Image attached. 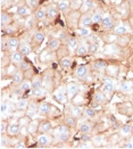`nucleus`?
<instances>
[{
  "label": "nucleus",
  "mask_w": 133,
  "mask_h": 149,
  "mask_svg": "<svg viewBox=\"0 0 133 149\" xmlns=\"http://www.w3.org/2000/svg\"><path fill=\"white\" fill-rule=\"evenodd\" d=\"M70 126L67 125H59L56 130H55V137L57 138L59 141H67L70 138Z\"/></svg>",
  "instance_id": "obj_1"
},
{
  "label": "nucleus",
  "mask_w": 133,
  "mask_h": 149,
  "mask_svg": "<svg viewBox=\"0 0 133 149\" xmlns=\"http://www.w3.org/2000/svg\"><path fill=\"white\" fill-rule=\"evenodd\" d=\"M66 93L68 96V99H73L76 95L80 93V87L76 83H68L66 86Z\"/></svg>",
  "instance_id": "obj_2"
},
{
  "label": "nucleus",
  "mask_w": 133,
  "mask_h": 149,
  "mask_svg": "<svg viewBox=\"0 0 133 149\" xmlns=\"http://www.w3.org/2000/svg\"><path fill=\"white\" fill-rule=\"evenodd\" d=\"M93 7V0H83L80 6V13L81 14H88Z\"/></svg>",
  "instance_id": "obj_3"
},
{
  "label": "nucleus",
  "mask_w": 133,
  "mask_h": 149,
  "mask_svg": "<svg viewBox=\"0 0 133 149\" xmlns=\"http://www.w3.org/2000/svg\"><path fill=\"white\" fill-rule=\"evenodd\" d=\"M7 48L13 51H16V50L19 48L21 46V42H19V39L18 38H9L7 40Z\"/></svg>",
  "instance_id": "obj_4"
},
{
  "label": "nucleus",
  "mask_w": 133,
  "mask_h": 149,
  "mask_svg": "<svg viewBox=\"0 0 133 149\" xmlns=\"http://www.w3.org/2000/svg\"><path fill=\"white\" fill-rule=\"evenodd\" d=\"M101 25H102V27H104V29H106V30H113V29L115 27V25H114V21H113V18H111V16H110V15H105V16L102 17Z\"/></svg>",
  "instance_id": "obj_5"
},
{
  "label": "nucleus",
  "mask_w": 133,
  "mask_h": 149,
  "mask_svg": "<svg viewBox=\"0 0 133 149\" xmlns=\"http://www.w3.org/2000/svg\"><path fill=\"white\" fill-rule=\"evenodd\" d=\"M89 74V68L85 66V65H80V66H77V68L75 70V75L79 77V79H81V80H83L85 79L86 76Z\"/></svg>",
  "instance_id": "obj_6"
},
{
  "label": "nucleus",
  "mask_w": 133,
  "mask_h": 149,
  "mask_svg": "<svg viewBox=\"0 0 133 149\" xmlns=\"http://www.w3.org/2000/svg\"><path fill=\"white\" fill-rule=\"evenodd\" d=\"M54 98L57 100L58 102H61V104H66V101H67V99H68V96H67L66 91L63 92L61 89H58L57 91H55V93H54Z\"/></svg>",
  "instance_id": "obj_7"
},
{
  "label": "nucleus",
  "mask_w": 133,
  "mask_h": 149,
  "mask_svg": "<svg viewBox=\"0 0 133 149\" xmlns=\"http://www.w3.org/2000/svg\"><path fill=\"white\" fill-rule=\"evenodd\" d=\"M51 142V138L48 133H41L38 138V145L40 147H46Z\"/></svg>",
  "instance_id": "obj_8"
},
{
  "label": "nucleus",
  "mask_w": 133,
  "mask_h": 149,
  "mask_svg": "<svg viewBox=\"0 0 133 149\" xmlns=\"http://www.w3.org/2000/svg\"><path fill=\"white\" fill-rule=\"evenodd\" d=\"M21 129H22V126L19 125L18 122H14V123H10V124H9L7 133H8L9 136H17V134L21 132Z\"/></svg>",
  "instance_id": "obj_9"
},
{
  "label": "nucleus",
  "mask_w": 133,
  "mask_h": 149,
  "mask_svg": "<svg viewBox=\"0 0 133 149\" xmlns=\"http://www.w3.org/2000/svg\"><path fill=\"white\" fill-rule=\"evenodd\" d=\"M47 13H48V17L50 19H54L58 16V13H59V9H58V6L55 5V3H51L47 7Z\"/></svg>",
  "instance_id": "obj_10"
},
{
  "label": "nucleus",
  "mask_w": 133,
  "mask_h": 149,
  "mask_svg": "<svg viewBox=\"0 0 133 149\" xmlns=\"http://www.w3.org/2000/svg\"><path fill=\"white\" fill-rule=\"evenodd\" d=\"M24 80V74H23V71H16L13 73L12 76V82L14 84H17L19 86Z\"/></svg>",
  "instance_id": "obj_11"
},
{
  "label": "nucleus",
  "mask_w": 133,
  "mask_h": 149,
  "mask_svg": "<svg viewBox=\"0 0 133 149\" xmlns=\"http://www.w3.org/2000/svg\"><path fill=\"white\" fill-rule=\"evenodd\" d=\"M24 55L19 51V50H17V51H13L12 56H10V61H12L14 64H21V63L24 61Z\"/></svg>",
  "instance_id": "obj_12"
},
{
  "label": "nucleus",
  "mask_w": 133,
  "mask_h": 149,
  "mask_svg": "<svg viewBox=\"0 0 133 149\" xmlns=\"http://www.w3.org/2000/svg\"><path fill=\"white\" fill-rule=\"evenodd\" d=\"M61 40H59V39L54 38V39H51V40L49 41L48 49L50 50V51H57V50L61 49Z\"/></svg>",
  "instance_id": "obj_13"
},
{
  "label": "nucleus",
  "mask_w": 133,
  "mask_h": 149,
  "mask_svg": "<svg viewBox=\"0 0 133 149\" xmlns=\"http://www.w3.org/2000/svg\"><path fill=\"white\" fill-rule=\"evenodd\" d=\"M38 113H39V106H36L34 102H30V106L26 109V115L30 116L31 118H34Z\"/></svg>",
  "instance_id": "obj_14"
},
{
  "label": "nucleus",
  "mask_w": 133,
  "mask_h": 149,
  "mask_svg": "<svg viewBox=\"0 0 133 149\" xmlns=\"http://www.w3.org/2000/svg\"><path fill=\"white\" fill-rule=\"evenodd\" d=\"M50 111H51V106L47 101H42L39 105V114L40 115H48Z\"/></svg>",
  "instance_id": "obj_15"
},
{
  "label": "nucleus",
  "mask_w": 133,
  "mask_h": 149,
  "mask_svg": "<svg viewBox=\"0 0 133 149\" xmlns=\"http://www.w3.org/2000/svg\"><path fill=\"white\" fill-rule=\"evenodd\" d=\"M52 130V125L49 121H43L39 125V132L40 133H49Z\"/></svg>",
  "instance_id": "obj_16"
},
{
  "label": "nucleus",
  "mask_w": 133,
  "mask_h": 149,
  "mask_svg": "<svg viewBox=\"0 0 133 149\" xmlns=\"http://www.w3.org/2000/svg\"><path fill=\"white\" fill-rule=\"evenodd\" d=\"M88 52H89V48L85 43H80L79 47L75 50V55L79 57H83L85 55H88Z\"/></svg>",
  "instance_id": "obj_17"
},
{
  "label": "nucleus",
  "mask_w": 133,
  "mask_h": 149,
  "mask_svg": "<svg viewBox=\"0 0 133 149\" xmlns=\"http://www.w3.org/2000/svg\"><path fill=\"white\" fill-rule=\"evenodd\" d=\"M17 15H19V16H29V15H31V8L27 6V5H22V6H19L18 8H17Z\"/></svg>",
  "instance_id": "obj_18"
},
{
  "label": "nucleus",
  "mask_w": 133,
  "mask_h": 149,
  "mask_svg": "<svg viewBox=\"0 0 133 149\" xmlns=\"http://www.w3.org/2000/svg\"><path fill=\"white\" fill-rule=\"evenodd\" d=\"M12 16L8 14V13L2 12L1 13V16H0V22L2 26H8V25L12 23Z\"/></svg>",
  "instance_id": "obj_19"
},
{
  "label": "nucleus",
  "mask_w": 133,
  "mask_h": 149,
  "mask_svg": "<svg viewBox=\"0 0 133 149\" xmlns=\"http://www.w3.org/2000/svg\"><path fill=\"white\" fill-rule=\"evenodd\" d=\"M91 24H93L92 15L83 14V17L80 19V25H81V26H90Z\"/></svg>",
  "instance_id": "obj_20"
},
{
  "label": "nucleus",
  "mask_w": 133,
  "mask_h": 149,
  "mask_svg": "<svg viewBox=\"0 0 133 149\" xmlns=\"http://www.w3.org/2000/svg\"><path fill=\"white\" fill-rule=\"evenodd\" d=\"M79 41H77V39L74 37H70L67 39V47H68V49L70 50H76V48L79 47Z\"/></svg>",
  "instance_id": "obj_21"
},
{
  "label": "nucleus",
  "mask_w": 133,
  "mask_h": 149,
  "mask_svg": "<svg viewBox=\"0 0 133 149\" xmlns=\"http://www.w3.org/2000/svg\"><path fill=\"white\" fill-rule=\"evenodd\" d=\"M36 19H39V21H43V19L46 18V17H48L47 8L42 7V8H39V9H36Z\"/></svg>",
  "instance_id": "obj_22"
},
{
  "label": "nucleus",
  "mask_w": 133,
  "mask_h": 149,
  "mask_svg": "<svg viewBox=\"0 0 133 149\" xmlns=\"http://www.w3.org/2000/svg\"><path fill=\"white\" fill-rule=\"evenodd\" d=\"M45 39H46V34L43 32H41V31L36 32L34 36H33V41H34V43H36V45H41L45 41Z\"/></svg>",
  "instance_id": "obj_23"
},
{
  "label": "nucleus",
  "mask_w": 133,
  "mask_h": 149,
  "mask_svg": "<svg viewBox=\"0 0 133 149\" xmlns=\"http://www.w3.org/2000/svg\"><path fill=\"white\" fill-rule=\"evenodd\" d=\"M29 106H30V101H29L27 99H25V98H21V99L16 102V107H17V109L26 111V109L29 108Z\"/></svg>",
  "instance_id": "obj_24"
},
{
  "label": "nucleus",
  "mask_w": 133,
  "mask_h": 149,
  "mask_svg": "<svg viewBox=\"0 0 133 149\" xmlns=\"http://www.w3.org/2000/svg\"><path fill=\"white\" fill-rule=\"evenodd\" d=\"M18 50H19L24 56H29V55L32 52V48H31V46H30L29 43H26V42L21 43V46H19Z\"/></svg>",
  "instance_id": "obj_25"
},
{
  "label": "nucleus",
  "mask_w": 133,
  "mask_h": 149,
  "mask_svg": "<svg viewBox=\"0 0 133 149\" xmlns=\"http://www.w3.org/2000/svg\"><path fill=\"white\" fill-rule=\"evenodd\" d=\"M72 59L70 58V57H63L61 59V62H59V65H61V67L63 68H65V70H68V68H71L72 67Z\"/></svg>",
  "instance_id": "obj_26"
},
{
  "label": "nucleus",
  "mask_w": 133,
  "mask_h": 149,
  "mask_svg": "<svg viewBox=\"0 0 133 149\" xmlns=\"http://www.w3.org/2000/svg\"><path fill=\"white\" fill-rule=\"evenodd\" d=\"M57 6H58V9L61 12H67L70 9V7H71V2L68 0H61L57 3Z\"/></svg>",
  "instance_id": "obj_27"
},
{
  "label": "nucleus",
  "mask_w": 133,
  "mask_h": 149,
  "mask_svg": "<svg viewBox=\"0 0 133 149\" xmlns=\"http://www.w3.org/2000/svg\"><path fill=\"white\" fill-rule=\"evenodd\" d=\"M31 81H32V89H33V90H34V89H38V88L43 87V81L41 80V77H40L39 75L33 76V79H32Z\"/></svg>",
  "instance_id": "obj_28"
},
{
  "label": "nucleus",
  "mask_w": 133,
  "mask_h": 149,
  "mask_svg": "<svg viewBox=\"0 0 133 149\" xmlns=\"http://www.w3.org/2000/svg\"><path fill=\"white\" fill-rule=\"evenodd\" d=\"M92 126H93V124H92V123H89V122H83V123H81L80 127H79V130H80L82 133H88V132H90V131L92 130Z\"/></svg>",
  "instance_id": "obj_29"
},
{
  "label": "nucleus",
  "mask_w": 133,
  "mask_h": 149,
  "mask_svg": "<svg viewBox=\"0 0 133 149\" xmlns=\"http://www.w3.org/2000/svg\"><path fill=\"white\" fill-rule=\"evenodd\" d=\"M114 90H115V87H114V83L113 82H104L102 91L105 93H113Z\"/></svg>",
  "instance_id": "obj_30"
},
{
  "label": "nucleus",
  "mask_w": 133,
  "mask_h": 149,
  "mask_svg": "<svg viewBox=\"0 0 133 149\" xmlns=\"http://www.w3.org/2000/svg\"><path fill=\"white\" fill-rule=\"evenodd\" d=\"M19 89L22 91H30L32 89V81L31 80H23V82L19 84Z\"/></svg>",
  "instance_id": "obj_31"
},
{
  "label": "nucleus",
  "mask_w": 133,
  "mask_h": 149,
  "mask_svg": "<svg viewBox=\"0 0 133 149\" xmlns=\"http://www.w3.org/2000/svg\"><path fill=\"white\" fill-rule=\"evenodd\" d=\"M39 125H40V123H38L36 121H31V123L26 127L27 131H29V133L33 134V133H36V131H39Z\"/></svg>",
  "instance_id": "obj_32"
},
{
  "label": "nucleus",
  "mask_w": 133,
  "mask_h": 149,
  "mask_svg": "<svg viewBox=\"0 0 133 149\" xmlns=\"http://www.w3.org/2000/svg\"><path fill=\"white\" fill-rule=\"evenodd\" d=\"M31 121H32V118L30 117V116H27V115H25V116H23V117H21V118H18V123H19V125L22 126V127H27L29 126V124L31 123Z\"/></svg>",
  "instance_id": "obj_33"
},
{
  "label": "nucleus",
  "mask_w": 133,
  "mask_h": 149,
  "mask_svg": "<svg viewBox=\"0 0 133 149\" xmlns=\"http://www.w3.org/2000/svg\"><path fill=\"white\" fill-rule=\"evenodd\" d=\"M65 123H66L67 126H70V127L75 126V125H76V117H75L74 115L66 116V117H65Z\"/></svg>",
  "instance_id": "obj_34"
},
{
  "label": "nucleus",
  "mask_w": 133,
  "mask_h": 149,
  "mask_svg": "<svg viewBox=\"0 0 133 149\" xmlns=\"http://www.w3.org/2000/svg\"><path fill=\"white\" fill-rule=\"evenodd\" d=\"M76 33H77V36L81 38H85L88 37V36H90V30L89 29H86V27H79L77 30H76Z\"/></svg>",
  "instance_id": "obj_35"
},
{
  "label": "nucleus",
  "mask_w": 133,
  "mask_h": 149,
  "mask_svg": "<svg viewBox=\"0 0 133 149\" xmlns=\"http://www.w3.org/2000/svg\"><path fill=\"white\" fill-rule=\"evenodd\" d=\"M107 62L106 61H104V59H97L96 62L93 63V66L97 68V70H104V68H106L107 67Z\"/></svg>",
  "instance_id": "obj_36"
},
{
  "label": "nucleus",
  "mask_w": 133,
  "mask_h": 149,
  "mask_svg": "<svg viewBox=\"0 0 133 149\" xmlns=\"http://www.w3.org/2000/svg\"><path fill=\"white\" fill-rule=\"evenodd\" d=\"M114 33L116 36H123L126 33V27L124 25H117L114 27Z\"/></svg>",
  "instance_id": "obj_37"
},
{
  "label": "nucleus",
  "mask_w": 133,
  "mask_h": 149,
  "mask_svg": "<svg viewBox=\"0 0 133 149\" xmlns=\"http://www.w3.org/2000/svg\"><path fill=\"white\" fill-rule=\"evenodd\" d=\"M10 111V106H9V102L8 101H1V105H0V113L1 115H3L5 113L9 112Z\"/></svg>",
  "instance_id": "obj_38"
},
{
  "label": "nucleus",
  "mask_w": 133,
  "mask_h": 149,
  "mask_svg": "<svg viewBox=\"0 0 133 149\" xmlns=\"http://www.w3.org/2000/svg\"><path fill=\"white\" fill-rule=\"evenodd\" d=\"M9 146V138L1 134L0 138V148H7Z\"/></svg>",
  "instance_id": "obj_39"
},
{
  "label": "nucleus",
  "mask_w": 133,
  "mask_h": 149,
  "mask_svg": "<svg viewBox=\"0 0 133 149\" xmlns=\"http://www.w3.org/2000/svg\"><path fill=\"white\" fill-rule=\"evenodd\" d=\"M121 131H122V134H124V136H130V134L132 133V126H131V124L123 125Z\"/></svg>",
  "instance_id": "obj_40"
},
{
  "label": "nucleus",
  "mask_w": 133,
  "mask_h": 149,
  "mask_svg": "<svg viewBox=\"0 0 133 149\" xmlns=\"http://www.w3.org/2000/svg\"><path fill=\"white\" fill-rule=\"evenodd\" d=\"M102 17H104V16H102L99 12L93 13V14H92V21H93V24H99V23H101Z\"/></svg>",
  "instance_id": "obj_41"
},
{
  "label": "nucleus",
  "mask_w": 133,
  "mask_h": 149,
  "mask_svg": "<svg viewBox=\"0 0 133 149\" xmlns=\"http://www.w3.org/2000/svg\"><path fill=\"white\" fill-rule=\"evenodd\" d=\"M72 115H74L75 117H79V116H81L82 115V108H81V106H73L72 107Z\"/></svg>",
  "instance_id": "obj_42"
},
{
  "label": "nucleus",
  "mask_w": 133,
  "mask_h": 149,
  "mask_svg": "<svg viewBox=\"0 0 133 149\" xmlns=\"http://www.w3.org/2000/svg\"><path fill=\"white\" fill-rule=\"evenodd\" d=\"M33 95L36 97H42L43 95H46V88L41 87V88H38V89H34L33 90Z\"/></svg>",
  "instance_id": "obj_43"
},
{
  "label": "nucleus",
  "mask_w": 133,
  "mask_h": 149,
  "mask_svg": "<svg viewBox=\"0 0 133 149\" xmlns=\"http://www.w3.org/2000/svg\"><path fill=\"white\" fill-rule=\"evenodd\" d=\"M8 122H6L5 120H1V123H0V133L1 134H5L6 131H8Z\"/></svg>",
  "instance_id": "obj_44"
},
{
  "label": "nucleus",
  "mask_w": 133,
  "mask_h": 149,
  "mask_svg": "<svg viewBox=\"0 0 133 149\" xmlns=\"http://www.w3.org/2000/svg\"><path fill=\"white\" fill-rule=\"evenodd\" d=\"M84 114L88 116V117L92 118V117L96 116V111H95L93 108H91V107H86V108L84 109Z\"/></svg>",
  "instance_id": "obj_45"
},
{
  "label": "nucleus",
  "mask_w": 133,
  "mask_h": 149,
  "mask_svg": "<svg viewBox=\"0 0 133 149\" xmlns=\"http://www.w3.org/2000/svg\"><path fill=\"white\" fill-rule=\"evenodd\" d=\"M130 88H131L130 82L124 81V82H122L121 86H120V90H121V91H123V92H126V91H130Z\"/></svg>",
  "instance_id": "obj_46"
},
{
  "label": "nucleus",
  "mask_w": 133,
  "mask_h": 149,
  "mask_svg": "<svg viewBox=\"0 0 133 149\" xmlns=\"http://www.w3.org/2000/svg\"><path fill=\"white\" fill-rule=\"evenodd\" d=\"M19 68H21V71L25 72V71H29V70L31 68V65H30V63H29V62L23 61V62L19 64Z\"/></svg>",
  "instance_id": "obj_47"
},
{
  "label": "nucleus",
  "mask_w": 133,
  "mask_h": 149,
  "mask_svg": "<svg viewBox=\"0 0 133 149\" xmlns=\"http://www.w3.org/2000/svg\"><path fill=\"white\" fill-rule=\"evenodd\" d=\"M49 58H50L49 51L48 50H43V51L41 52V55H40V61H41V62H46V61H48Z\"/></svg>",
  "instance_id": "obj_48"
},
{
  "label": "nucleus",
  "mask_w": 133,
  "mask_h": 149,
  "mask_svg": "<svg viewBox=\"0 0 133 149\" xmlns=\"http://www.w3.org/2000/svg\"><path fill=\"white\" fill-rule=\"evenodd\" d=\"M14 117L15 118H21V117H23L26 115V111H23V109H17V111H15L14 112Z\"/></svg>",
  "instance_id": "obj_49"
},
{
  "label": "nucleus",
  "mask_w": 133,
  "mask_h": 149,
  "mask_svg": "<svg viewBox=\"0 0 133 149\" xmlns=\"http://www.w3.org/2000/svg\"><path fill=\"white\" fill-rule=\"evenodd\" d=\"M88 48H89V52H91V54H93V52H96L99 48V46H98L97 43H95V42H90L89 45H88Z\"/></svg>",
  "instance_id": "obj_50"
},
{
  "label": "nucleus",
  "mask_w": 133,
  "mask_h": 149,
  "mask_svg": "<svg viewBox=\"0 0 133 149\" xmlns=\"http://www.w3.org/2000/svg\"><path fill=\"white\" fill-rule=\"evenodd\" d=\"M26 5L30 8H36L39 6V0H26Z\"/></svg>",
  "instance_id": "obj_51"
},
{
  "label": "nucleus",
  "mask_w": 133,
  "mask_h": 149,
  "mask_svg": "<svg viewBox=\"0 0 133 149\" xmlns=\"http://www.w3.org/2000/svg\"><path fill=\"white\" fill-rule=\"evenodd\" d=\"M80 147H81V148H92L93 146H92L91 143H89V142H88V143H81V145H80Z\"/></svg>",
  "instance_id": "obj_52"
},
{
  "label": "nucleus",
  "mask_w": 133,
  "mask_h": 149,
  "mask_svg": "<svg viewBox=\"0 0 133 149\" xmlns=\"http://www.w3.org/2000/svg\"><path fill=\"white\" fill-rule=\"evenodd\" d=\"M125 148L132 149L133 148V143H132V142H126V143H125Z\"/></svg>",
  "instance_id": "obj_53"
},
{
  "label": "nucleus",
  "mask_w": 133,
  "mask_h": 149,
  "mask_svg": "<svg viewBox=\"0 0 133 149\" xmlns=\"http://www.w3.org/2000/svg\"><path fill=\"white\" fill-rule=\"evenodd\" d=\"M15 147H16V148H25V145L24 143H17Z\"/></svg>",
  "instance_id": "obj_54"
},
{
  "label": "nucleus",
  "mask_w": 133,
  "mask_h": 149,
  "mask_svg": "<svg viewBox=\"0 0 133 149\" xmlns=\"http://www.w3.org/2000/svg\"><path fill=\"white\" fill-rule=\"evenodd\" d=\"M131 126H132V132H133V123L131 124Z\"/></svg>",
  "instance_id": "obj_55"
},
{
  "label": "nucleus",
  "mask_w": 133,
  "mask_h": 149,
  "mask_svg": "<svg viewBox=\"0 0 133 149\" xmlns=\"http://www.w3.org/2000/svg\"><path fill=\"white\" fill-rule=\"evenodd\" d=\"M75 1H80V2H81V0H75ZM82 1H83V0H82Z\"/></svg>",
  "instance_id": "obj_56"
},
{
  "label": "nucleus",
  "mask_w": 133,
  "mask_h": 149,
  "mask_svg": "<svg viewBox=\"0 0 133 149\" xmlns=\"http://www.w3.org/2000/svg\"><path fill=\"white\" fill-rule=\"evenodd\" d=\"M132 25H133V18H132Z\"/></svg>",
  "instance_id": "obj_57"
},
{
  "label": "nucleus",
  "mask_w": 133,
  "mask_h": 149,
  "mask_svg": "<svg viewBox=\"0 0 133 149\" xmlns=\"http://www.w3.org/2000/svg\"><path fill=\"white\" fill-rule=\"evenodd\" d=\"M132 93H133V89H132Z\"/></svg>",
  "instance_id": "obj_58"
},
{
  "label": "nucleus",
  "mask_w": 133,
  "mask_h": 149,
  "mask_svg": "<svg viewBox=\"0 0 133 149\" xmlns=\"http://www.w3.org/2000/svg\"><path fill=\"white\" fill-rule=\"evenodd\" d=\"M132 66H133V64H132Z\"/></svg>",
  "instance_id": "obj_59"
}]
</instances>
